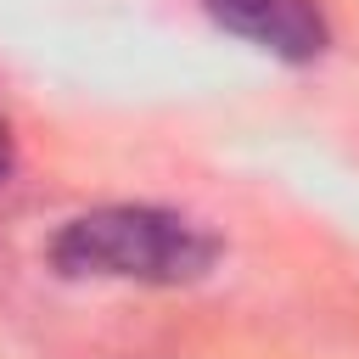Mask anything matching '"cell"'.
I'll return each instance as SVG.
<instances>
[{
    "label": "cell",
    "mask_w": 359,
    "mask_h": 359,
    "mask_svg": "<svg viewBox=\"0 0 359 359\" xmlns=\"http://www.w3.org/2000/svg\"><path fill=\"white\" fill-rule=\"evenodd\" d=\"M219 241L168 208L112 202L67 219L50 236V269L67 280H140V286H185L208 275Z\"/></svg>",
    "instance_id": "cell-1"
},
{
    "label": "cell",
    "mask_w": 359,
    "mask_h": 359,
    "mask_svg": "<svg viewBox=\"0 0 359 359\" xmlns=\"http://www.w3.org/2000/svg\"><path fill=\"white\" fill-rule=\"evenodd\" d=\"M208 11L219 28L252 39L280 62H314L331 45L320 0H208Z\"/></svg>",
    "instance_id": "cell-2"
},
{
    "label": "cell",
    "mask_w": 359,
    "mask_h": 359,
    "mask_svg": "<svg viewBox=\"0 0 359 359\" xmlns=\"http://www.w3.org/2000/svg\"><path fill=\"white\" fill-rule=\"evenodd\" d=\"M11 163H17V140H11V123L0 118V185H6V174H11Z\"/></svg>",
    "instance_id": "cell-3"
}]
</instances>
